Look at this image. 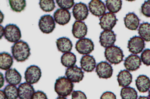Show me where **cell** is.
<instances>
[{
    "instance_id": "obj_36",
    "label": "cell",
    "mask_w": 150,
    "mask_h": 99,
    "mask_svg": "<svg viewBox=\"0 0 150 99\" xmlns=\"http://www.w3.org/2000/svg\"><path fill=\"white\" fill-rule=\"evenodd\" d=\"M72 99H87L86 95L80 91H74L71 94Z\"/></svg>"
},
{
    "instance_id": "obj_6",
    "label": "cell",
    "mask_w": 150,
    "mask_h": 99,
    "mask_svg": "<svg viewBox=\"0 0 150 99\" xmlns=\"http://www.w3.org/2000/svg\"><path fill=\"white\" fill-rule=\"evenodd\" d=\"M41 76V69L35 65L28 67L25 73V79L26 82L31 85L37 83L40 81Z\"/></svg>"
},
{
    "instance_id": "obj_1",
    "label": "cell",
    "mask_w": 150,
    "mask_h": 99,
    "mask_svg": "<svg viewBox=\"0 0 150 99\" xmlns=\"http://www.w3.org/2000/svg\"><path fill=\"white\" fill-rule=\"evenodd\" d=\"M11 49L13 57L17 62H24L31 54L30 49L28 43L21 40L15 43Z\"/></svg>"
},
{
    "instance_id": "obj_40",
    "label": "cell",
    "mask_w": 150,
    "mask_h": 99,
    "mask_svg": "<svg viewBox=\"0 0 150 99\" xmlns=\"http://www.w3.org/2000/svg\"><path fill=\"white\" fill-rule=\"evenodd\" d=\"M0 97L1 99H6V96L3 91H0Z\"/></svg>"
},
{
    "instance_id": "obj_29",
    "label": "cell",
    "mask_w": 150,
    "mask_h": 99,
    "mask_svg": "<svg viewBox=\"0 0 150 99\" xmlns=\"http://www.w3.org/2000/svg\"><path fill=\"white\" fill-rule=\"evenodd\" d=\"M105 2L107 9L112 14L117 13L122 8V2L121 0H107Z\"/></svg>"
},
{
    "instance_id": "obj_38",
    "label": "cell",
    "mask_w": 150,
    "mask_h": 99,
    "mask_svg": "<svg viewBox=\"0 0 150 99\" xmlns=\"http://www.w3.org/2000/svg\"><path fill=\"white\" fill-rule=\"evenodd\" d=\"M100 99H116V96L113 92L106 91L103 93Z\"/></svg>"
},
{
    "instance_id": "obj_37",
    "label": "cell",
    "mask_w": 150,
    "mask_h": 99,
    "mask_svg": "<svg viewBox=\"0 0 150 99\" xmlns=\"http://www.w3.org/2000/svg\"><path fill=\"white\" fill-rule=\"evenodd\" d=\"M32 99H48L46 94L41 91H37L35 92Z\"/></svg>"
},
{
    "instance_id": "obj_12",
    "label": "cell",
    "mask_w": 150,
    "mask_h": 99,
    "mask_svg": "<svg viewBox=\"0 0 150 99\" xmlns=\"http://www.w3.org/2000/svg\"><path fill=\"white\" fill-rule=\"evenodd\" d=\"M72 13L76 20L81 21L86 19L88 17L89 15V10L86 4L80 2L74 5Z\"/></svg>"
},
{
    "instance_id": "obj_20",
    "label": "cell",
    "mask_w": 150,
    "mask_h": 99,
    "mask_svg": "<svg viewBox=\"0 0 150 99\" xmlns=\"http://www.w3.org/2000/svg\"><path fill=\"white\" fill-rule=\"evenodd\" d=\"M126 27L131 30L135 31L138 28L140 20L134 13H129L124 18Z\"/></svg>"
},
{
    "instance_id": "obj_14",
    "label": "cell",
    "mask_w": 150,
    "mask_h": 99,
    "mask_svg": "<svg viewBox=\"0 0 150 99\" xmlns=\"http://www.w3.org/2000/svg\"><path fill=\"white\" fill-rule=\"evenodd\" d=\"M142 65L141 58L136 54H131L124 61V66L127 70L135 71L137 70Z\"/></svg>"
},
{
    "instance_id": "obj_23",
    "label": "cell",
    "mask_w": 150,
    "mask_h": 99,
    "mask_svg": "<svg viewBox=\"0 0 150 99\" xmlns=\"http://www.w3.org/2000/svg\"><path fill=\"white\" fill-rule=\"evenodd\" d=\"M117 77L119 86L121 87H128L132 82V75L127 70H120Z\"/></svg>"
},
{
    "instance_id": "obj_2",
    "label": "cell",
    "mask_w": 150,
    "mask_h": 99,
    "mask_svg": "<svg viewBox=\"0 0 150 99\" xmlns=\"http://www.w3.org/2000/svg\"><path fill=\"white\" fill-rule=\"evenodd\" d=\"M74 85L65 77H61L56 80L54 84L55 91L59 96L67 97L73 92Z\"/></svg>"
},
{
    "instance_id": "obj_3",
    "label": "cell",
    "mask_w": 150,
    "mask_h": 99,
    "mask_svg": "<svg viewBox=\"0 0 150 99\" xmlns=\"http://www.w3.org/2000/svg\"><path fill=\"white\" fill-rule=\"evenodd\" d=\"M104 56L107 61L111 64L115 65L120 63L123 61L124 57L123 50L116 45L105 49Z\"/></svg>"
},
{
    "instance_id": "obj_4",
    "label": "cell",
    "mask_w": 150,
    "mask_h": 99,
    "mask_svg": "<svg viewBox=\"0 0 150 99\" xmlns=\"http://www.w3.org/2000/svg\"><path fill=\"white\" fill-rule=\"evenodd\" d=\"M4 36L5 38L9 42L17 43L21 38V31L16 25L9 24L5 28Z\"/></svg>"
},
{
    "instance_id": "obj_18",
    "label": "cell",
    "mask_w": 150,
    "mask_h": 99,
    "mask_svg": "<svg viewBox=\"0 0 150 99\" xmlns=\"http://www.w3.org/2000/svg\"><path fill=\"white\" fill-rule=\"evenodd\" d=\"M88 27L85 23L80 21H75L72 28L74 37L77 39H82L86 36Z\"/></svg>"
},
{
    "instance_id": "obj_28",
    "label": "cell",
    "mask_w": 150,
    "mask_h": 99,
    "mask_svg": "<svg viewBox=\"0 0 150 99\" xmlns=\"http://www.w3.org/2000/svg\"><path fill=\"white\" fill-rule=\"evenodd\" d=\"M120 97L122 99H137L138 93L136 89L131 87H126L122 88Z\"/></svg>"
},
{
    "instance_id": "obj_44",
    "label": "cell",
    "mask_w": 150,
    "mask_h": 99,
    "mask_svg": "<svg viewBox=\"0 0 150 99\" xmlns=\"http://www.w3.org/2000/svg\"><path fill=\"white\" fill-rule=\"evenodd\" d=\"M148 97L150 99V90L149 91Z\"/></svg>"
},
{
    "instance_id": "obj_10",
    "label": "cell",
    "mask_w": 150,
    "mask_h": 99,
    "mask_svg": "<svg viewBox=\"0 0 150 99\" xmlns=\"http://www.w3.org/2000/svg\"><path fill=\"white\" fill-rule=\"evenodd\" d=\"M113 70L112 66L106 61H102L96 65V72L99 78L108 79L112 77Z\"/></svg>"
},
{
    "instance_id": "obj_39",
    "label": "cell",
    "mask_w": 150,
    "mask_h": 99,
    "mask_svg": "<svg viewBox=\"0 0 150 99\" xmlns=\"http://www.w3.org/2000/svg\"><path fill=\"white\" fill-rule=\"evenodd\" d=\"M1 83H0V85H1V87L0 88H1L4 86V77L3 75L2 74V73H1Z\"/></svg>"
},
{
    "instance_id": "obj_15",
    "label": "cell",
    "mask_w": 150,
    "mask_h": 99,
    "mask_svg": "<svg viewBox=\"0 0 150 99\" xmlns=\"http://www.w3.org/2000/svg\"><path fill=\"white\" fill-rule=\"evenodd\" d=\"M90 11L96 17H100L105 13L106 6L104 3L100 0H92L88 4Z\"/></svg>"
},
{
    "instance_id": "obj_5",
    "label": "cell",
    "mask_w": 150,
    "mask_h": 99,
    "mask_svg": "<svg viewBox=\"0 0 150 99\" xmlns=\"http://www.w3.org/2000/svg\"><path fill=\"white\" fill-rule=\"evenodd\" d=\"M38 26L43 33L49 34L54 31L56 27V24L52 16L50 15H45L40 18Z\"/></svg>"
},
{
    "instance_id": "obj_30",
    "label": "cell",
    "mask_w": 150,
    "mask_h": 99,
    "mask_svg": "<svg viewBox=\"0 0 150 99\" xmlns=\"http://www.w3.org/2000/svg\"><path fill=\"white\" fill-rule=\"evenodd\" d=\"M6 99H17L18 97V88L15 85H8L4 91Z\"/></svg>"
},
{
    "instance_id": "obj_41",
    "label": "cell",
    "mask_w": 150,
    "mask_h": 99,
    "mask_svg": "<svg viewBox=\"0 0 150 99\" xmlns=\"http://www.w3.org/2000/svg\"><path fill=\"white\" fill-rule=\"evenodd\" d=\"M4 27L2 25H1V39H2L3 36H4Z\"/></svg>"
},
{
    "instance_id": "obj_43",
    "label": "cell",
    "mask_w": 150,
    "mask_h": 99,
    "mask_svg": "<svg viewBox=\"0 0 150 99\" xmlns=\"http://www.w3.org/2000/svg\"><path fill=\"white\" fill-rule=\"evenodd\" d=\"M56 99H67V98H66L65 97H61V96H59Z\"/></svg>"
},
{
    "instance_id": "obj_22",
    "label": "cell",
    "mask_w": 150,
    "mask_h": 99,
    "mask_svg": "<svg viewBox=\"0 0 150 99\" xmlns=\"http://www.w3.org/2000/svg\"><path fill=\"white\" fill-rule=\"evenodd\" d=\"M136 85L139 92L145 93L150 88V79L145 75H140L136 80Z\"/></svg>"
},
{
    "instance_id": "obj_13",
    "label": "cell",
    "mask_w": 150,
    "mask_h": 99,
    "mask_svg": "<svg viewBox=\"0 0 150 99\" xmlns=\"http://www.w3.org/2000/svg\"><path fill=\"white\" fill-rule=\"evenodd\" d=\"M116 35L112 30L104 31L100 34V43L102 46L107 48L113 46L116 40Z\"/></svg>"
},
{
    "instance_id": "obj_27",
    "label": "cell",
    "mask_w": 150,
    "mask_h": 99,
    "mask_svg": "<svg viewBox=\"0 0 150 99\" xmlns=\"http://www.w3.org/2000/svg\"><path fill=\"white\" fill-rule=\"evenodd\" d=\"M138 31L139 35L144 40L150 41V23L144 22L141 24Z\"/></svg>"
},
{
    "instance_id": "obj_19",
    "label": "cell",
    "mask_w": 150,
    "mask_h": 99,
    "mask_svg": "<svg viewBox=\"0 0 150 99\" xmlns=\"http://www.w3.org/2000/svg\"><path fill=\"white\" fill-rule=\"evenodd\" d=\"M81 69L86 72H91L96 67V59L93 56L86 55L83 56L80 61Z\"/></svg>"
},
{
    "instance_id": "obj_42",
    "label": "cell",
    "mask_w": 150,
    "mask_h": 99,
    "mask_svg": "<svg viewBox=\"0 0 150 99\" xmlns=\"http://www.w3.org/2000/svg\"><path fill=\"white\" fill-rule=\"evenodd\" d=\"M138 99H150L149 98L146 96H140Z\"/></svg>"
},
{
    "instance_id": "obj_24",
    "label": "cell",
    "mask_w": 150,
    "mask_h": 99,
    "mask_svg": "<svg viewBox=\"0 0 150 99\" xmlns=\"http://www.w3.org/2000/svg\"><path fill=\"white\" fill-rule=\"evenodd\" d=\"M56 44L58 50L63 53L70 52L73 47L72 41L66 37L58 38L56 41Z\"/></svg>"
},
{
    "instance_id": "obj_21",
    "label": "cell",
    "mask_w": 150,
    "mask_h": 99,
    "mask_svg": "<svg viewBox=\"0 0 150 99\" xmlns=\"http://www.w3.org/2000/svg\"><path fill=\"white\" fill-rule=\"evenodd\" d=\"M5 78L8 83L16 86L21 83L22 77L16 69L13 68L6 71L5 73Z\"/></svg>"
},
{
    "instance_id": "obj_8",
    "label": "cell",
    "mask_w": 150,
    "mask_h": 99,
    "mask_svg": "<svg viewBox=\"0 0 150 99\" xmlns=\"http://www.w3.org/2000/svg\"><path fill=\"white\" fill-rule=\"evenodd\" d=\"M75 48L80 54L88 55L93 51L94 45L90 39L83 38L77 41Z\"/></svg>"
},
{
    "instance_id": "obj_33",
    "label": "cell",
    "mask_w": 150,
    "mask_h": 99,
    "mask_svg": "<svg viewBox=\"0 0 150 99\" xmlns=\"http://www.w3.org/2000/svg\"><path fill=\"white\" fill-rule=\"evenodd\" d=\"M56 2L59 7L61 8V9H66V10L70 9L73 7L75 4L74 1L73 0H68V1L56 0Z\"/></svg>"
},
{
    "instance_id": "obj_11",
    "label": "cell",
    "mask_w": 150,
    "mask_h": 99,
    "mask_svg": "<svg viewBox=\"0 0 150 99\" xmlns=\"http://www.w3.org/2000/svg\"><path fill=\"white\" fill-rule=\"evenodd\" d=\"M65 76L73 83H79L84 77V73L81 68L77 65L69 68L66 70Z\"/></svg>"
},
{
    "instance_id": "obj_32",
    "label": "cell",
    "mask_w": 150,
    "mask_h": 99,
    "mask_svg": "<svg viewBox=\"0 0 150 99\" xmlns=\"http://www.w3.org/2000/svg\"><path fill=\"white\" fill-rule=\"evenodd\" d=\"M39 5L41 9L45 12H52L56 7L55 4L53 0H41Z\"/></svg>"
},
{
    "instance_id": "obj_34",
    "label": "cell",
    "mask_w": 150,
    "mask_h": 99,
    "mask_svg": "<svg viewBox=\"0 0 150 99\" xmlns=\"http://www.w3.org/2000/svg\"><path fill=\"white\" fill-rule=\"evenodd\" d=\"M141 60L144 65L150 66V49L144 50L141 55Z\"/></svg>"
},
{
    "instance_id": "obj_7",
    "label": "cell",
    "mask_w": 150,
    "mask_h": 99,
    "mask_svg": "<svg viewBox=\"0 0 150 99\" xmlns=\"http://www.w3.org/2000/svg\"><path fill=\"white\" fill-rule=\"evenodd\" d=\"M145 47V43L141 37L134 36L131 38L128 41L127 48L129 51L134 54L141 53Z\"/></svg>"
},
{
    "instance_id": "obj_35",
    "label": "cell",
    "mask_w": 150,
    "mask_h": 99,
    "mask_svg": "<svg viewBox=\"0 0 150 99\" xmlns=\"http://www.w3.org/2000/svg\"><path fill=\"white\" fill-rule=\"evenodd\" d=\"M141 12L145 17L150 18V0L145 1L142 5Z\"/></svg>"
},
{
    "instance_id": "obj_26",
    "label": "cell",
    "mask_w": 150,
    "mask_h": 99,
    "mask_svg": "<svg viewBox=\"0 0 150 99\" xmlns=\"http://www.w3.org/2000/svg\"><path fill=\"white\" fill-rule=\"evenodd\" d=\"M77 61L76 56L71 52L64 53L61 57V63L63 66L66 68L74 66Z\"/></svg>"
},
{
    "instance_id": "obj_31",
    "label": "cell",
    "mask_w": 150,
    "mask_h": 99,
    "mask_svg": "<svg viewBox=\"0 0 150 99\" xmlns=\"http://www.w3.org/2000/svg\"><path fill=\"white\" fill-rule=\"evenodd\" d=\"M9 3L12 10L17 13H21L26 6L25 0H9Z\"/></svg>"
},
{
    "instance_id": "obj_16",
    "label": "cell",
    "mask_w": 150,
    "mask_h": 99,
    "mask_svg": "<svg viewBox=\"0 0 150 99\" xmlns=\"http://www.w3.org/2000/svg\"><path fill=\"white\" fill-rule=\"evenodd\" d=\"M18 92L20 99H32L35 91L31 84L24 82L19 85Z\"/></svg>"
},
{
    "instance_id": "obj_25",
    "label": "cell",
    "mask_w": 150,
    "mask_h": 99,
    "mask_svg": "<svg viewBox=\"0 0 150 99\" xmlns=\"http://www.w3.org/2000/svg\"><path fill=\"white\" fill-rule=\"evenodd\" d=\"M13 59L8 53L3 52L0 54V68L3 70H8L13 66Z\"/></svg>"
},
{
    "instance_id": "obj_9",
    "label": "cell",
    "mask_w": 150,
    "mask_h": 99,
    "mask_svg": "<svg viewBox=\"0 0 150 99\" xmlns=\"http://www.w3.org/2000/svg\"><path fill=\"white\" fill-rule=\"evenodd\" d=\"M99 25L104 31L112 30L116 24L118 20L115 14L107 13L100 19Z\"/></svg>"
},
{
    "instance_id": "obj_17",
    "label": "cell",
    "mask_w": 150,
    "mask_h": 99,
    "mask_svg": "<svg viewBox=\"0 0 150 99\" xmlns=\"http://www.w3.org/2000/svg\"><path fill=\"white\" fill-rule=\"evenodd\" d=\"M54 21L61 25H65L69 23L71 18V14L69 10L62 9H58L53 14Z\"/></svg>"
}]
</instances>
